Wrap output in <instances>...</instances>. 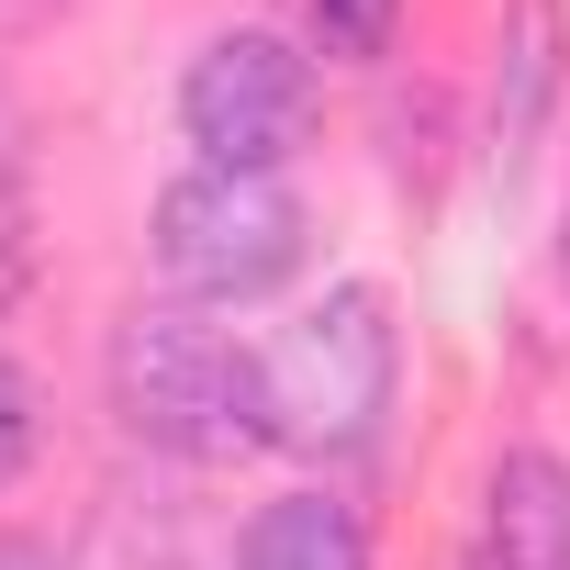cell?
I'll return each mask as SVG.
<instances>
[{"label":"cell","instance_id":"cell-12","mask_svg":"<svg viewBox=\"0 0 570 570\" xmlns=\"http://www.w3.org/2000/svg\"><path fill=\"white\" fill-rule=\"evenodd\" d=\"M470 570H492V559H470Z\"/></svg>","mask_w":570,"mask_h":570},{"label":"cell","instance_id":"cell-4","mask_svg":"<svg viewBox=\"0 0 570 570\" xmlns=\"http://www.w3.org/2000/svg\"><path fill=\"white\" fill-rule=\"evenodd\" d=\"M179 135L202 146V168H279L314 135V57L292 35H213L179 79Z\"/></svg>","mask_w":570,"mask_h":570},{"label":"cell","instance_id":"cell-10","mask_svg":"<svg viewBox=\"0 0 570 570\" xmlns=\"http://www.w3.org/2000/svg\"><path fill=\"white\" fill-rule=\"evenodd\" d=\"M0 570H68L57 548H35V537H0Z\"/></svg>","mask_w":570,"mask_h":570},{"label":"cell","instance_id":"cell-3","mask_svg":"<svg viewBox=\"0 0 570 570\" xmlns=\"http://www.w3.org/2000/svg\"><path fill=\"white\" fill-rule=\"evenodd\" d=\"M157 268L179 303H268L303 268V190L279 168H179L157 190Z\"/></svg>","mask_w":570,"mask_h":570},{"label":"cell","instance_id":"cell-2","mask_svg":"<svg viewBox=\"0 0 570 570\" xmlns=\"http://www.w3.org/2000/svg\"><path fill=\"white\" fill-rule=\"evenodd\" d=\"M403 381V336L392 303L370 279H336L314 314H292L257 347V392H268V448H303V459H358L392 414Z\"/></svg>","mask_w":570,"mask_h":570},{"label":"cell","instance_id":"cell-6","mask_svg":"<svg viewBox=\"0 0 570 570\" xmlns=\"http://www.w3.org/2000/svg\"><path fill=\"white\" fill-rule=\"evenodd\" d=\"M235 570H370V525L336 492H279V503L246 514Z\"/></svg>","mask_w":570,"mask_h":570},{"label":"cell","instance_id":"cell-11","mask_svg":"<svg viewBox=\"0 0 570 570\" xmlns=\"http://www.w3.org/2000/svg\"><path fill=\"white\" fill-rule=\"evenodd\" d=\"M559 279H570V213H559Z\"/></svg>","mask_w":570,"mask_h":570},{"label":"cell","instance_id":"cell-1","mask_svg":"<svg viewBox=\"0 0 570 570\" xmlns=\"http://www.w3.org/2000/svg\"><path fill=\"white\" fill-rule=\"evenodd\" d=\"M112 414L190 459V470H224L246 448H268V392H257V347H235L202 303H135L112 325Z\"/></svg>","mask_w":570,"mask_h":570},{"label":"cell","instance_id":"cell-5","mask_svg":"<svg viewBox=\"0 0 570 570\" xmlns=\"http://www.w3.org/2000/svg\"><path fill=\"white\" fill-rule=\"evenodd\" d=\"M481 559L492 570H570V459L503 448L481 492Z\"/></svg>","mask_w":570,"mask_h":570},{"label":"cell","instance_id":"cell-7","mask_svg":"<svg viewBox=\"0 0 570 570\" xmlns=\"http://www.w3.org/2000/svg\"><path fill=\"white\" fill-rule=\"evenodd\" d=\"M392 23H403V0H314V46L347 57V68L392 57Z\"/></svg>","mask_w":570,"mask_h":570},{"label":"cell","instance_id":"cell-9","mask_svg":"<svg viewBox=\"0 0 570 570\" xmlns=\"http://www.w3.org/2000/svg\"><path fill=\"white\" fill-rule=\"evenodd\" d=\"M35 470V381L0 358V481H23Z\"/></svg>","mask_w":570,"mask_h":570},{"label":"cell","instance_id":"cell-8","mask_svg":"<svg viewBox=\"0 0 570 570\" xmlns=\"http://www.w3.org/2000/svg\"><path fill=\"white\" fill-rule=\"evenodd\" d=\"M35 279V202H23V168L0 157V303Z\"/></svg>","mask_w":570,"mask_h":570}]
</instances>
